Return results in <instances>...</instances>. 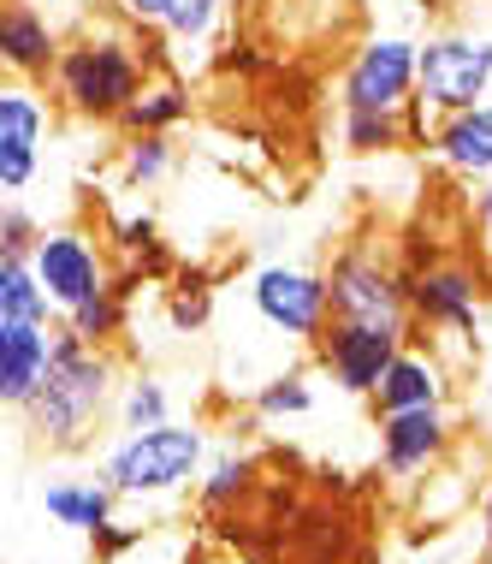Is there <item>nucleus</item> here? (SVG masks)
I'll return each instance as SVG.
<instances>
[{
    "label": "nucleus",
    "instance_id": "39448f33",
    "mask_svg": "<svg viewBox=\"0 0 492 564\" xmlns=\"http://www.w3.org/2000/svg\"><path fill=\"white\" fill-rule=\"evenodd\" d=\"M492 96V36H427L422 42V84L415 101L451 119Z\"/></svg>",
    "mask_w": 492,
    "mask_h": 564
},
{
    "label": "nucleus",
    "instance_id": "7c9ffc66",
    "mask_svg": "<svg viewBox=\"0 0 492 564\" xmlns=\"http://www.w3.org/2000/svg\"><path fill=\"white\" fill-rule=\"evenodd\" d=\"M481 541H486V553H492V476H486V494H481Z\"/></svg>",
    "mask_w": 492,
    "mask_h": 564
},
{
    "label": "nucleus",
    "instance_id": "cd10ccee",
    "mask_svg": "<svg viewBox=\"0 0 492 564\" xmlns=\"http://www.w3.org/2000/svg\"><path fill=\"white\" fill-rule=\"evenodd\" d=\"M42 232H48V226H36L19 196H7V208H0V256H24V262H30L36 243H42Z\"/></svg>",
    "mask_w": 492,
    "mask_h": 564
},
{
    "label": "nucleus",
    "instance_id": "9b49d317",
    "mask_svg": "<svg viewBox=\"0 0 492 564\" xmlns=\"http://www.w3.org/2000/svg\"><path fill=\"white\" fill-rule=\"evenodd\" d=\"M409 315L439 333H474L481 322V273L457 256L409 268Z\"/></svg>",
    "mask_w": 492,
    "mask_h": 564
},
{
    "label": "nucleus",
    "instance_id": "aec40b11",
    "mask_svg": "<svg viewBox=\"0 0 492 564\" xmlns=\"http://www.w3.org/2000/svg\"><path fill=\"white\" fill-rule=\"evenodd\" d=\"M131 273H113V285L107 292H96L89 303H78V310L66 315V333H78V339L89 345H113L119 327H125V297H131Z\"/></svg>",
    "mask_w": 492,
    "mask_h": 564
},
{
    "label": "nucleus",
    "instance_id": "f8f14e48",
    "mask_svg": "<svg viewBox=\"0 0 492 564\" xmlns=\"http://www.w3.org/2000/svg\"><path fill=\"white\" fill-rule=\"evenodd\" d=\"M59 48H66V36L36 0H0V66H7V78L19 84L54 78Z\"/></svg>",
    "mask_w": 492,
    "mask_h": 564
},
{
    "label": "nucleus",
    "instance_id": "f3484780",
    "mask_svg": "<svg viewBox=\"0 0 492 564\" xmlns=\"http://www.w3.org/2000/svg\"><path fill=\"white\" fill-rule=\"evenodd\" d=\"M434 155L463 178H492V101L434 126Z\"/></svg>",
    "mask_w": 492,
    "mask_h": 564
},
{
    "label": "nucleus",
    "instance_id": "4be33fe9",
    "mask_svg": "<svg viewBox=\"0 0 492 564\" xmlns=\"http://www.w3.org/2000/svg\"><path fill=\"white\" fill-rule=\"evenodd\" d=\"M173 173V137H155V131H136L119 155V185L125 191H149Z\"/></svg>",
    "mask_w": 492,
    "mask_h": 564
},
{
    "label": "nucleus",
    "instance_id": "6ab92c4d",
    "mask_svg": "<svg viewBox=\"0 0 492 564\" xmlns=\"http://www.w3.org/2000/svg\"><path fill=\"white\" fill-rule=\"evenodd\" d=\"M0 322H54V297L24 256H0Z\"/></svg>",
    "mask_w": 492,
    "mask_h": 564
},
{
    "label": "nucleus",
    "instance_id": "1a4fd4ad",
    "mask_svg": "<svg viewBox=\"0 0 492 564\" xmlns=\"http://www.w3.org/2000/svg\"><path fill=\"white\" fill-rule=\"evenodd\" d=\"M315 345H320V369L338 380V392H350V399H374L386 369L404 357V327L332 322Z\"/></svg>",
    "mask_w": 492,
    "mask_h": 564
},
{
    "label": "nucleus",
    "instance_id": "5701e85b",
    "mask_svg": "<svg viewBox=\"0 0 492 564\" xmlns=\"http://www.w3.org/2000/svg\"><path fill=\"white\" fill-rule=\"evenodd\" d=\"M166 422H173V392L149 375L125 380V392H119V429L143 434V429H166Z\"/></svg>",
    "mask_w": 492,
    "mask_h": 564
},
{
    "label": "nucleus",
    "instance_id": "4468645a",
    "mask_svg": "<svg viewBox=\"0 0 492 564\" xmlns=\"http://www.w3.org/2000/svg\"><path fill=\"white\" fill-rule=\"evenodd\" d=\"M54 339L59 333L48 322H0V404L7 410H24L36 399L54 362Z\"/></svg>",
    "mask_w": 492,
    "mask_h": 564
},
{
    "label": "nucleus",
    "instance_id": "9d476101",
    "mask_svg": "<svg viewBox=\"0 0 492 564\" xmlns=\"http://www.w3.org/2000/svg\"><path fill=\"white\" fill-rule=\"evenodd\" d=\"M42 143H48V101L36 84L7 78L0 89V196H24L42 166Z\"/></svg>",
    "mask_w": 492,
    "mask_h": 564
},
{
    "label": "nucleus",
    "instance_id": "20e7f679",
    "mask_svg": "<svg viewBox=\"0 0 492 564\" xmlns=\"http://www.w3.org/2000/svg\"><path fill=\"white\" fill-rule=\"evenodd\" d=\"M422 84V42L374 36L350 54L338 78V113H404Z\"/></svg>",
    "mask_w": 492,
    "mask_h": 564
},
{
    "label": "nucleus",
    "instance_id": "bb28decb",
    "mask_svg": "<svg viewBox=\"0 0 492 564\" xmlns=\"http://www.w3.org/2000/svg\"><path fill=\"white\" fill-rule=\"evenodd\" d=\"M250 476H255V464L243 452H220L203 476V506L220 511V506H232V499H243L250 494Z\"/></svg>",
    "mask_w": 492,
    "mask_h": 564
},
{
    "label": "nucleus",
    "instance_id": "412c9836",
    "mask_svg": "<svg viewBox=\"0 0 492 564\" xmlns=\"http://www.w3.org/2000/svg\"><path fill=\"white\" fill-rule=\"evenodd\" d=\"M184 119H190V89H184L178 78H161V84H149L143 96L131 101V113L119 119V126H131L136 131H155V137H173Z\"/></svg>",
    "mask_w": 492,
    "mask_h": 564
},
{
    "label": "nucleus",
    "instance_id": "c756f323",
    "mask_svg": "<svg viewBox=\"0 0 492 564\" xmlns=\"http://www.w3.org/2000/svg\"><path fill=\"white\" fill-rule=\"evenodd\" d=\"M136 541H143V529H113V523H107L101 535H96V553H101V558H119V553H125V546H136Z\"/></svg>",
    "mask_w": 492,
    "mask_h": 564
},
{
    "label": "nucleus",
    "instance_id": "b1692460",
    "mask_svg": "<svg viewBox=\"0 0 492 564\" xmlns=\"http://www.w3.org/2000/svg\"><path fill=\"white\" fill-rule=\"evenodd\" d=\"M345 149H357V155H386V149H397L409 137L404 113H345Z\"/></svg>",
    "mask_w": 492,
    "mask_h": 564
},
{
    "label": "nucleus",
    "instance_id": "423d86ee",
    "mask_svg": "<svg viewBox=\"0 0 492 564\" xmlns=\"http://www.w3.org/2000/svg\"><path fill=\"white\" fill-rule=\"evenodd\" d=\"M332 322H368V327H404L409 322V273L380 262L374 250H345L327 268Z\"/></svg>",
    "mask_w": 492,
    "mask_h": 564
},
{
    "label": "nucleus",
    "instance_id": "0eeeda50",
    "mask_svg": "<svg viewBox=\"0 0 492 564\" xmlns=\"http://www.w3.org/2000/svg\"><path fill=\"white\" fill-rule=\"evenodd\" d=\"M250 303L255 315L285 339H320L332 327V292H327V273L315 268H291V262H267L255 268L250 280Z\"/></svg>",
    "mask_w": 492,
    "mask_h": 564
},
{
    "label": "nucleus",
    "instance_id": "dca6fc26",
    "mask_svg": "<svg viewBox=\"0 0 492 564\" xmlns=\"http://www.w3.org/2000/svg\"><path fill=\"white\" fill-rule=\"evenodd\" d=\"M113 506H119V487L107 481V476H66V481L42 487V511H48L59 529L89 535V541L113 523Z\"/></svg>",
    "mask_w": 492,
    "mask_h": 564
},
{
    "label": "nucleus",
    "instance_id": "a211bd4d",
    "mask_svg": "<svg viewBox=\"0 0 492 564\" xmlns=\"http://www.w3.org/2000/svg\"><path fill=\"white\" fill-rule=\"evenodd\" d=\"M427 404H445V369L422 350H404V357L386 369L374 392V410L380 416H397V410H427Z\"/></svg>",
    "mask_w": 492,
    "mask_h": 564
},
{
    "label": "nucleus",
    "instance_id": "a878e982",
    "mask_svg": "<svg viewBox=\"0 0 492 564\" xmlns=\"http://www.w3.org/2000/svg\"><path fill=\"white\" fill-rule=\"evenodd\" d=\"M214 315V285L208 273H178L173 297H166V322H173L178 333H203Z\"/></svg>",
    "mask_w": 492,
    "mask_h": 564
},
{
    "label": "nucleus",
    "instance_id": "ddd939ff",
    "mask_svg": "<svg viewBox=\"0 0 492 564\" xmlns=\"http://www.w3.org/2000/svg\"><path fill=\"white\" fill-rule=\"evenodd\" d=\"M445 446H451V422H445V404L427 410H397V416H380V469L397 481L434 469Z\"/></svg>",
    "mask_w": 492,
    "mask_h": 564
},
{
    "label": "nucleus",
    "instance_id": "2eb2a0df",
    "mask_svg": "<svg viewBox=\"0 0 492 564\" xmlns=\"http://www.w3.org/2000/svg\"><path fill=\"white\" fill-rule=\"evenodd\" d=\"M220 7L226 0H107V12L166 42H208L220 24Z\"/></svg>",
    "mask_w": 492,
    "mask_h": 564
},
{
    "label": "nucleus",
    "instance_id": "7ed1b4c3",
    "mask_svg": "<svg viewBox=\"0 0 492 564\" xmlns=\"http://www.w3.org/2000/svg\"><path fill=\"white\" fill-rule=\"evenodd\" d=\"M203 464H208L203 429L166 422V429L119 434L113 452L101 457V476L119 487V499H161V494H178L184 481L203 476Z\"/></svg>",
    "mask_w": 492,
    "mask_h": 564
},
{
    "label": "nucleus",
    "instance_id": "6e6552de",
    "mask_svg": "<svg viewBox=\"0 0 492 564\" xmlns=\"http://www.w3.org/2000/svg\"><path fill=\"white\" fill-rule=\"evenodd\" d=\"M30 268H36L42 292L54 297L59 315H72L78 303H89L96 292L113 285V268H107L101 243L89 232H78V226H48L36 243V256H30Z\"/></svg>",
    "mask_w": 492,
    "mask_h": 564
},
{
    "label": "nucleus",
    "instance_id": "393cba45",
    "mask_svg": "<svg viewBox=\"0 0 492 564\" xmlns=\"http://www.w3.org/2000/svg\"><path fill=\"white\" fill-rule=\"evenodd\" d=\"M309 410H315V387H309V375H303V369L273 375L267 387L255 392V416H267V422H280V416H309Z\"/></svg>",
    "mask_w": 492,
    "mask_h": 564
},
{
    "label": "nucleus",
    "instance_id": "f257e3e1",
    "mask_svg": "<svg viewBox=\"0 0 492 564\" xmlns=\"http://www.w3.org/2000/svg\"><path fill=\"white\" fill-rule=\"evenodd\" d=\"M54 101L78 119L113 126L131 113V101L149 89V36L136 24H125L119 12H107L101 24L78 30V36L59 48L54 66Z\"/></svg>",
    "mask_w": 492,
    "mask_h": 564
},
{
    "label": "nucleus",
    "instance_id": "f03ea898",
    "mask_svg": "<svg viewBox=\"0 0 492 564\" xmlns=\"http://www.w3.org/2000/svg\"><path fill=\"white\" fill-rule=\"evenodd\" d=\"M107 410H119V362L107 345H89L78 333L59 327L54 339V362L48 375H42L36 399H30L19 416L36 446L48 452H78L89 434H96V422Z\"/></svg>",
    "mask_w": 492,
    "mask_h": 564
},
{
    "label": "nucleus",
    "instance_id": "c85d7f7f",
    "mask_svg": "<svg viewBox=\"0 0 492 564\" xmlns=\"http://www.w3.org/2000/svg\"><path fill=\"white\" fill-rule=\"evenodd\" d=\"M474 243H481V256L492 262V178L474 191Z\"/></svg>",
    "mask_w": 492,
    "mask_h": 564
}]
</instances>
